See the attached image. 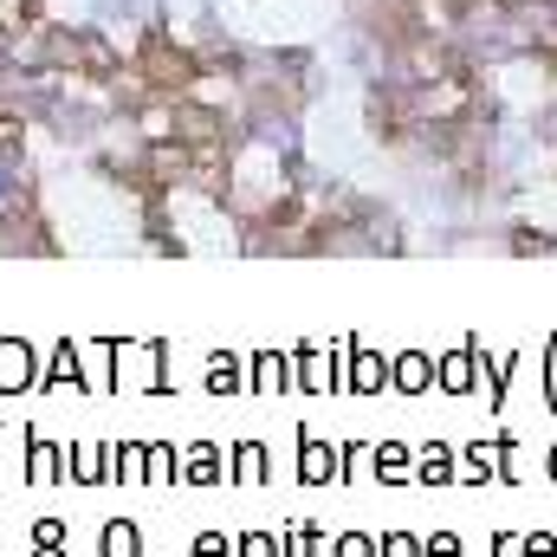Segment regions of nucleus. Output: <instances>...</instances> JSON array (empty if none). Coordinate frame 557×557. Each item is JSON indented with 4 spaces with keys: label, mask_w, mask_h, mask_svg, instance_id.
Wrapping results in <instances>:
<instances>
[{
    "label": "nucleus",
    "mask_w": 557,
    "mask_h": 557,
    "mask_svg": "<svg viewBox=\"0 0 557 557\" xmlns=\"http://www.w3.org/2000/svg\"><path fill=\"white\" fill-rule=\"evenodd\" d=\"M149 389V396H175V344L169 337H124L117 344V396Z\"/></svg>",
    "instance_id": "1"
},
{
    "label": "nucleus",
    "mask_w": 557,
    "mask_h": 557,
    "mask_svg": "<svg viewBox=\"0 0 557 557\" xmlns=\"http://www.w3.org/2000/svg\"><path fill=\"white\" fill-rule=\"evenodd\" d=\"M344 357H350V331H337L331 344L305 337V344L292 350V389H305V396H337V389H344Z\"/></svg>",
    "instance_id": "2"
},
{
    "label": "nucleus",
    "mask_w": 557,
    "mask_h": 557,
    "mask_svg": "<svg viewBox=\"0 0 557 557\" xmlns=\"http://www.w3.org/2000/svg\"><path fill=\"white\" fill-rule=\"evenodd\" d=\"M467 344H473V370H480V389H473V396H486V409H506V396H512V370L525 363V350H486L480 331H473Z\"/></svg>",
    "instance_id": "3"
},
{
    "label": "nucleus",
    "mask_w": 557,
    "mask_h": 557,
    "mask_svg": "<svg viewBox=\"0 0 557 557\" xmlns=\"http://www.w3.org/2000/svg\"><path fill=\"white\" fill-rule=\"evenodd\" d=\"M292 473H298L305 486H337V480H344L337 441H324L318 428H298V460H292Z\"/></svg>",
    "instance_id": "4"
},
{
    "label": "nucleus",
    "mask_w": 557,
    "mask_h": 557,
    "mask_svg": "<svg viewBox=\"0 0 557 557\" xmlns=\"http://www.w3.org/2000/svg\"><path fill=\"white\" fill-rule=\"evenodd\" d=\"M389 389V357L370 344V337H350V357H344V396H383Z\"/></svg>",
    "instance_id": "5"
},
{
    "label": "nucleus",
    "mask_w": 557,
    "mask_h": 557,
    "mask_svg": "<svg viewBox=\"0 0 557 557\" xmlns=\"http://www.w3.org/2000/svg\"><path fill=\"white\" fill-rule=\"evenodd\" d=\"M39 350H33V337H0V396H33L39 389Z\"/></svg>",
    "instance_id": "6"
},
{
    "label": "nucleus",
    "mask_w": 557,
    "mask_h": 557,
    "mask_svg": "<svg viewBox=\"0 0 557 557\" xmlns=\"http://www.w3.org/2000/svg\"><path fill=\"white\" fill-rule=\"evenodd\" d=\"M39 389H91V376H85V344L78 337H59L52 350H46V363H39Z\"/></svg>",
    "instance_id": "7"
},
{
    "label": "nucleus",
    "mask_w": 557,
    "mask_h": 557,
    "mask_svg": "<svg viewBox=\"0 0 557 557\" xmlns=\"http://www.w3.org/2000/svg\"><path fill=\"white\" fill-rule=\"evenodd\" d=\"M65 480H72V486H104V480H111V441H104V434L72 441V447H65Z\"/></svg>",
    "instance_id": "8"
},
{
    "label": "nucleus",
    "mask_w": 557,
    "mask_h": 557,
    "mask_svg": "<svg viewBox=\"0 0 557 557\" xmlns=\"http://www.w3.org/2000/svg\"><path fill=\"white\" fill-rule=\"evenodd\" d=\"M227 486H273V447L253 441V434H240L227 447Z\"/></svg>",
    "instance_id": "9"
},
{
    "label": "nucleus",
    "mask_w": 557,
    "mask_h": 557,
    "mask_svg": "<svg viewBox=\"0 0 557 557\" xmlns=\"http://www.w3.org/2000/svg\"><path fill=\"white\" fill-rule=\"evenodd\" d=\"M370 480H376V486H416V447L396 441V434H383V441L370 447Z\"/></svg>",
    "instance_id": "10"
},
{
    "label": "nucleus",
    "mask_w": 557,
    "mask_h": 557,
    "mask_svg": "<svg viewBox=\"0 0 557 557\" xmlns=\"http://www.w3.org/2000/svg\"><path fill=\"white\" fill-rule=\"evenodd\" d=\"M416 486H434V493L441 486H460V447L454 441H441V434L421 441L416 447Z\"/></svg>",
    "instance_id": "11"
},
{
    "label": "nucleus",
    "mask_w": 557,
    "mask_h": 557,
    "mask_svg": "<svg viewBox=\"0 0 557 557\" xmlns=\"http://www.w3.org/2000/svg\"><path fill=\"white\" fill-rule=\"evenodd\" d=\"M182 486H227V454H221V441H188L182 447Z\"/></svg>",
    "instance_id": "12"
},
{
    "label": "nucleus",
    "mask_w": 557,
    "mask_h": 557,
    "mask_svg": "<svg viewBox=\"0 0 557 557\" xmlns=\"http://www.w3.org/2000/svg\"><path fill=\"white\" fill-rule=\"evenodd\" d=\"M434 389H441V396H473V389H480L473 344H460V350H434Z\"/></svg>",
    "instance_id": "13"
},
{
    "label": "nucleus",
    "mask_w": 557,
    "mask_h": 557,
    "mask_svg": "<svg viewBox=\"0 0 557 557\" xmlns=\"http://www.w3.org/2000/svg\"><path fill=\"white\" fill-rule=\"evenodd\" d=\"M65 480V447L39 428H26V486H59Z\"/></svg>",
    "instance_id": "14"
},
{
    "label": "nucleus",
    "mask_w": 557,
    "mask_h": 557,
    "mask_svg": "<svg viewBox=\"0 0 557 557\" xmlns=\"http://www.w3.org/2000/svg\"><path fill=\"white\" fill-rule=\"evenodd\" d=\"M460 486H499V434L460 441Z\"/></svg>",
    "instance_id": "15"
},
{
    "label": "nucleus",
    "mask_w": 557,
    "mask_h": 557,
    "mask_svg": "<svg viewBox=\"0 0 557 557\" xmlns=\"http://www.w3.org/2000/svg\"><path fill=\"white\" fill-rule=\"evenodd\" d=\"M247 389L253 396H285L292 389V350H253L247 357Z\"/></svg>",
    "instance_id": "16"
},
{
    "label": "nucleus",
    "mask_w": 557,
    "mask_h": 557,
    "mask_svg": "<svg viewBox=\"0 0 557 557\" xmlns=\"http://www.w3.org/2000/svg\"><path fill=\"white\" fill-rule=\"evenodd\" d=\"M389 389L428 396V389H434V350H396V357H389Z\"/></svg>",
    "instance_id": "17"
},
{
    "label": "nucleus",
    "mask_w": 557,
    "mask_h": 557,
    "mask_svg": "<svg viewBox=\"0 0 557 557\" xmlns=\"http://www.w3.org/2000/svg\"><path fill=\"white\" fill-rule=\"evenodd\" d=\"M201 389H208V396H240V389H247V357H234V350H208V363H201Z\"/></svg>",
    "instance_id": "18"
},
{
    "label": "nucleus",
    "mask_w": 557,
    "mask_h": 557,
    "mask_svg": "<svg viewBox=\"0 0 557 557\" xmlns=\"http://www.w3.org/2000/svg\"><path fill=\"white\" fill-rule=\"evenodd\" d=\"M149 480V441H111V480L104 486H143Z\"/></svg>",
    "instance_id": "19"
},
{
    "label": "nucleus",
    "mask_w": 557,
    "mask_h": 557,
    "mask_svg": "<svg viewBox=\"0 0 557 557\" xmlns=\"http://www.w3.org/2000/svg\"><path fill=\"white\" fill-rule=\"evenodd\" d=\"M85 376H91V389L117 396V337H91L85 344Z\"/></svg>",
    "instance_id": "20"
},
{
    "label": "nucleus",
    "mask_w": 557,
    "mask_h": 557,
    "mask_svg": "<svg viewBox=\"0 0 557 557\" xmlns=\"http://www.w3.org/2000/svg\"><path fill=\"white\" fill-rule=\"evenodd\" d=\"M98 557H143V525L137 519H104V532H98Z\"/></svg>",
    "instance_id": "21"
},
{
    "label": "nucleus",
    "mask_w": 557,
    "mask_h": 557,
    "mask_svg": "<svg viewBox=\"0 0 557 557\" xmlns=\"http://www.w3.org/2000/svg\"><path fill=\"white\" fill-rule=\"evenodd\" d=\"M175 480H182V454H175L169 441H149V480H143V486L162 493V486H175Z\"/></svg>",
    "instance_id": "22"
},
{
    "label": "nucleus",
    "mask_w": 557,
    "mask_h": 557,
    "mask_svg": "<svg viewBox=\"0 0 557 557\" xmlns=\"http://www.w3.org/2000/svg\"><path fill=\"white\" fill-rule=\"evenodd\" d=\"M0 480H20L26 486V428L13 434L7 421H0Z\"/></svg>",
    "instance_id": "23"
},
{
    "label": "nucleus",
    "mask_w": 557,
    "mask_h": 557,
    "mask_svg": "<svg viewBox=\"0 0 557 557\" xmlns=\"http://www.w3.org/2000/svg\"><path fill=\"white\" fill-rule=\"evenodd\" d=\"M234 557H285V539L278 532H240L234 539Z\"/></svg>",
    "instance_id": "24"
},
{
    "label": "nucleus",
    "mask_w": 557,
    "mask_h": 557,
    "mask_svg": "<svg viewBox=\"0 0 557 557\" xmlns=\"http://www.w3.org/2000/svg\"><path fill=\"white\" fill-rule=\"evenodd\" d=\"M525 480V454H519V434H499V486H519Z\"/></svg>",
    "instance_id": "25"
},
{
    "label": "nucleus",
    "mask_w": 557,
    "mask_h": 557,
    "mask_svg": "<svg viewBox=\"0 0 557 557\" xmlns=\"http://www.w3.org/2000/svg\"><path fill=\"white\" fill-rule=\"evenodd\" d=\"M337 454H344V480H337V486H357V480L370 473V441H344Z\"/></svg>",
    "instance_id": "26"
},
{
    "label": "nucleus",
    "mask_w": 557,
    "mask_h": 557,
    "mask_svg": "<svg viewBox=\"0 0 557 557\" xmlns=\"http://www.w3.org/2000/svg\"><path fill=\"white\" fill-rule=\"evenodd\" d=\"M421 557H467L460 532H421Z\"/></svg>",
    "instance_id": "27"
},
{
    "label": "nucleus",
    "mask_w": 557,
    "mask_h": 557,
    "mask_svg": "<svg viewBox=\"0 0 557 557\" xmlns=\"http://www.w3.org/2000/svg\"><path fill=\"white\" fill-rule=\"evenodd\" d=\"M376 557H421V532H383Z\"/></svg>",
    "instance_id": "28"
},
{
    "label": "nucleus",
    "mask_w": 557,
    "mask_h": 557,
    "mask_svg": "<svg viewBox=\"0 0 557 557\" xmlns=\"http://www.w3.org/2000/svg\"><path fill=\"white\" fill-rule=\"evenodd\" d=\"M337 557H376V532H337Z\"/></svg>",
    "instance_id": "29"
},
{
    "label": "nucleus",
    "mask_w": 557,
    "mask_h": 557,
    "mask_svg": "<svg viewBox=\"0 0 557 557\" xmlns=\"http://www.w3.org/2000/svg\"><path fill=\"white\" fill-rule=\"evenodd\" d=\"M188 557H234V539L227 532H195V552Z\"/></svg>",
    "instance_id": "30"
},
{
    "label": "nucleus",
    "mask_w": 557,
    "mask_h": 557,
    "mask_svg": "<svg viewBox=\"0 0 557 557\" xmlns=\"http://www.w3.org/2000/svg\"><path fill=\"white\" fill-rule=\"evenodd\" d=\"M519 557H557L552 532H519Z\"/></svg>",
    "instance_id": "31"
},
{
    "label": "nucleus",
    "mask_w": 557,
    "mask_h": 557,
    "mask_svg": "<svg viewBox=\"0 0 557 557\" xmlns=\"http://www.w3.org/2000/svg\"><path fill=\"white\" fill-rule=\"evenodd\" d=\"M545 409H557V337H545Z\"/></svg>",
    "instance_id": "32"
},
{
    "label": "nucleus",
    "mask_w": 557,
    "mask_h": 557,
    "mask_svg": "<svg viewBox=\"0 0 557 557\" xmlns=\"http://www.w3.org/2000/svg\"><path fill=\"white\" fill-rule=\"evenodd\" d=\"M65 539H72L65 519H39V525H33V545H65Z\"/></svg>",
    "instance_id": "33"
},
{
    "label": "nucleus",
    "mask_w": 557,
    "mask_h": 557,
    "mask_svg": "<svg viewBox=\"0 0 557 557\" xmlns=\"http://www.w3.org/2000/svg\"><path fill=\"white\" fill-rule=\"evenodd\" d=\"M486 557H519V532H499V539L486 545Z\"/></svg>",
    "instance_id": "34"
},
{
    "label": "nucleus",
    "mask_w": 557,
    "mask_h": 557,
    "mask_svg": "<svg viewBox=\"0 0 557 557\" xmlns=\"http://www.w3.org/2000/svg\"><path fill=\"white\" fill-rule=\"evenodd\" d=\"M26 557H72V539H65V545H33Z\"/></svg>",
    "instance_id": "35"
},
{
    "label": "nucleus",
    "mask_w": 557,
    "mask_h": 557,
    "mask_svg": "<svg viewBox=\"0 0 557 557\" xmlns=\"http://www.w3.org/2000/svg\"><path fill=\"white\" fill-rule=\"evenodd\" d=\"M545 473H552V480H557V447H552V454H545Z\"/></svg>",
    "instance_id": "36"
}]
</instances>
